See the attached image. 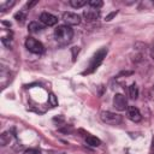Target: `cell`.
I'll list each match as a JSON object with an SVG mask.
<instances>
[{
    "instance_id": "6da1fadb",
    "label": "cell",
    "mask_w": 154,
    "mask_h": 154,
    "mask_svg": "<svg viewBox=\"0 0 154 154\" xmlns=\"http://www.w3.org/2000/svg\"><path fill=\"white\" fill-rule=\"evenodd\" d=\"M73 36V30L64 24V25H58L54 30V37L57 40V42H59L60 45H66L72 40Z\"/></svg>"
},
{
    "instance_id": "7a4b0ae2",
    "label": "cell",
    "mask_w": 154,
    "mask_h": 154,
    "mask_svg": "<svg viewBox=\"0 0 154 154\" xmlns=\"http://www.w3.org/2000/svg\"><path fill=\"white\" fill-rule=\"evenodd\" d=\"M107 52H108V49H107L106 47H102L101 49H99V51L94 54V57L91 58V60H90V64H89L88 69H87L83 73H91V72H94V71L100 66V64L103 61V58L106 57Z\"/></svg>"
},
{
    "instance_id": "3957f363",
    "label": "cell",
    "mask_w": 154,
    "mask_h": 154,
    "mask_svg": "<svg viewBox=\"0 0 154 154\" xmlns=\"http://www.w3.org/2000/svg\"><path fill=\"white\" fill-rule=\"evenodd\" d=\"M25 47L28 48L29 52L34 54H42L45 52V46L34 37H28L25 40Z\"/></svg>"
},
{
    "instance_id": "277c9868",
    "label": "cell",
    "mask_w": 154,
    "mask_h": 154,
    "mask_svg": "<svg viewBox=\"0 0 154 154\" xmlns=\"http://www.w3.org/2000/svg\"><path fill=\"white\" fill-rule=\"evenodd\" d=\"M100 118H101L102 122H105L106 124H109V125H118L122 122V117L119 114H116V113L109 112V111L101 112L100 113Z\"/></svg>"
},
{
    "instance_id": "5b68a950",
    "label": "cell",
    "mask_w": 154,
    "mask_h": 154,
    "mask_svg": "<svg viewBox=\"0 0 154 154\" xmlns=\"http://www.w3.org/2000/svg\"><path fill=\"white\" fill-rule=\"evenodd\" d=\"M113 106L118 111H125L128 108V100L123 94H116L113 97Z\"/></svg>"
},
{
    "instance_id": "8992f818",
    "label": "cell",
    "mask_w": 154,
    "mask_h": 154,
    "mask_svg": "<svg viewBox=\"0 0 154 154\" xmlns=\"http://www.w3.org/2000/svg\"><path fill=\"white\" fill-rule=\"evenodd\" d=\"M63 19L66 23V25H69V26L70 25H78L81 23V17L73 12H64Z\"/></svg>"
},
{
    "instance_id": "52a82bcc",
    "label": "cell",
    "mask_w": 154,
    "mask_h": 154,
    "mask_svg": "<svg viewBox=\"0 0 154 154\" xmlns=\"http://www.w3.org/2000/svg\"><path fill=\"white\" fill-rule=\"evenodd\" d=\"M40 20L42 24H45L47 26H52V25H55L58 23V18L54 14L48 13V12H42L40 16Z\"/></svg>"
},
{
    "instance_id": "ba28073f",
    "label": "cell",
    "mask_w": 154,
    "mask_h": 154,
    "mask_svg": "<svg viewBox=\"0 0 154 154\" xmlns=\"http://www.w3.org/2000/svg\"><path fill=\"white\" fill-rule=\"evenodd\" d=\"M128 117H129L130 120H132L135 123H138L142 119V116H141L138 108L135 107V106H129L128 107Z\"/></svg>"
},
{
    "instance_id": "9c48e42d",
    "label": "cell",
    "mask_w": 154,
    "mask_h": 154,
    "mask_svg": "<svg viewBox=\"0 0 154 154\" xmlns=\"http://www.w3.org/2000/svg\"><path fill=\"white\" fill-rule=\"evenodd\" d=\"M83 17L85 18L87 22H94L99 18V12L95 8L94 10H87L83 12Z\"/></svg>"
},
{
    "instance_id": "30bf717a",
    "label": "cell",
    "mask_w": 154,
    "mask_h": 154,
    "mask_svg": "<svg viewBox=\"0 0 154 154\" xmlns=\"http://www.w3.org/2000/svg\"><path fill=\"white\" fill-rule=\"evenodd\" d=\"M28 30H29L31 34H37V32H41V31L43 30V25L40 24L38 22H31V23H29Z\"/></svg>"
},
{
    "instance_id": "8fae6325",
    "label": "cell",
    "mask_w": 154,
    "mask_h": 154,
    "mask_svg": "<svg viewBox=\"0 0 154 154\" xmlns=\"http://www.w3.org/2000/svg\"><path fill=\"white\" fill-rule=\"evenodd\" d=\"M85 142H87V144H89V146H91V147H97V146H100V143H101V141H100L97 137L93 136V135H87V136H85Z\"/></svg>"
},
{
    "instance_id": "7c38bea8",
    "label": "cell",
    "mask_w": 154,
    "mask_h": 154,
    "mask_svg": "<svg viewBox=\"0 0 154 154\" xmlns=\"http://www.w3.org/2000/svg\"><path fill=\"white\" fill-rule=\"evenodd\" d=\"M129 95H130L131 99H137V96H138V89H137V87H136L135 83L129 87Z\"/></svg>"
},
{
    "instance_id": "4fadbf2b",
    "label": "cell",
    "mask_w": 154,
    "mask_h": 154,
    "mask_svg": "<svg viewBox=\"0 0 154 154\" xmlns=\"http://www.w3.org/2000/svg\"><path fill=\"white\" fill-rule=\"evenodd\" d=\"M0 141H1V144H2V146L8 144V143H10V141H11V132H8V131L4 132V134L1 135Z\"/></svg>"
},
{
    "instance_id": "5bb4252c",
    "label": "cell",
    "mask_w": 154,
    "mask_h": 154,
    "mask_svg": "<svg viewBox=\"0 0 154 154\" xmlns=\"http://www.w3.org/2000/svg\"><path fill=\"white\" fill-rule=\"evenodd\" d=\"M85 4H87V0H70V5L75 8L83 7Z\"/></svg>"
},
{
    "instance_id": "9a60e30c",
    "label": "cell",
    "mask_w": 154,
    "mask_h": 154,
    "mask_svg": "<svg viewBox=\"0 0 154 154\" xmlns=\"http://www.w3.org/2000/svg\"><path fill=\"white\" fill-rule=\"evenodd\" d=\"M89 5H90L93 8L97 10V8H100V7L103 5V2H102L101 0H90V1H89Z\"/></svg>"
},
{
    "instance_id": "2e32d148",
    "label": "cell",
    "mask_w": 154,
    "mask_h": 154,
    "mask_svg": "<svg viewBox=\"0 0 154 154\" xmlns=\"http://www.w3.org/2000/svg\"><path fill=\"white\" fill-rule=\"evenodd\" d=\"M48 102H49V105H51L52 107L58 106V100H57V96H55L53 93H51V94H49V96H48Z\"/></svg>"
},
{
    "instance_id": "e0dca14e",
    "label": "cell",
    "mask_w": 154,
    "mask_h": 154,
    "mask_svg": "<svg viewBox=\"0 0 154 154\" xmlns=\"http://www.w3.org/2000/svg\"><path fill=\"white\" fill-rule=\"evenodd\" d=\"M14 18H16V20H17V22L23 23V22H24V19H25V12H23V11L17 12V13L14 14Z\"/></svg>"
},
{
    "instance_id": "ac0fdd59",
    "label": "cell",
    "mask_w": 154,
    "mask_h": 154,
    "mask_svg": "<svg viewBox=\"0 0 154 154\" xmlns=\"http://www.w3.org/2000/svg\"><path fill=\"white\" fill-rule=\"evenodd\" d=\"M23 154H41V152L40 150H37V149H34V148H30V149H26Z\"/></svg>"
},
{
    "instance_id": "d6986e66",
    "label": "cell",
    "mask_w": 154,
    "mask_h": 154,
    "mask_svg": "<svg viewBox=\"0 0 154 154\" xmlns=\"http://www.w3.org/2000/svg\"><path fill=\"white\" fill-rule=\"evenodd\" d=\"M117 12H118V11H114V12L109 13V14H108V16L106 17V20H111V19H112V17H114V16L117 14Z\"/></svg>"
},
{
    "instance_id": "ffe728a7",
    "label": "cell",
    "mask_w": 154,
    "mask_h": 154,
    "mask_svg": "<svg viewBox=\"0 0 154 154\" xmlns=\"http://www.w3.org/2000/svg\"><path fill=\"white\" fill-rule=\"evenodd\" d=\"M150 57H152V59L154 60V46L150 48Z\"/></svg>"
},
{
    "instance_id": "44dd1931",
    "label": "cell",
    "mask_w": 154,
    "mask_h": 154,
    "mask_svg": "<svg viewBox=\"0 0 154 154\" xmlns=\"http://www.w3.org/2000/svg\"><path fill=\"white\" fill-rule=\"evenodd\" d=\"M152 147H153V149H154V137H153V140H152Z\"/></svg>"
}]
</instances>
